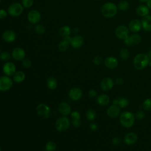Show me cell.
Returning a JSON list of instances; mask_svg holds the SVG:
<instances>
[{"label":"cell","mask_w":151,"mask_h":151,"mask_svg":"<svg viewBox=\"0 0 151 151\" xmlns=\"http://www.w3.org/2000/svg\"><path fill=\"white\" fill-rule=\"evenodd\" d=\"M118 11L117 6L110 2L104 3L101 8V13L106 18H112L116 15Z\"/></svg>","instance_id":"1"},{"label":"cell","mask_w":151,"mask_h":151,"mask_svg":"<svg viewBox=\"0 0 151 151\" xmlns=\"http://www.w3.org/2000/svg\"><path fill=\"white\" fill-rule=\"evenodd\" d=\"M150 59L147 55L145 54H138L133 59V65L137 70L145 68L149 64Z\"/></svg>","instance_id":"2"},{"label":"cell","mask_w":151,"mask_h":151,"mask_svg":"<svg viewBox=\"0 0 151 151\" xmlns=\"http://www.w3.org/2000/svg\"><path fill=\"white\" fill-rule=\"evenodd\" d=\"M134 116L130 111H124L120 116V124L126 128L131 127L134 122Z\"/></svg>","instance_id":"3"},{"label":"cell","mask_w":151,"mask_h":151,"mask_svg":"<svg viewBox=\"0 0 151 151\" xmlns=\"http://www.w3.org/2000/svg\"><path fill=\"white\" fill-rule=\"evenodd\" d=\"M71 125V122L67 116H61L55 123V127L57 131L63 132L67 130Z\"/></svg>","instance_id":"4"},{"label":"cell","mask_w":151,"mask_h":151,"mask_svg":"<svg viewBox=\"0 0 151 151\" xmlns=\"http://www.w3.org/2000/svg\"><path fill=\"white\" fill-rule=\"evenodd\" d=\"M24 7L19 2H13L9 5L8 8V14L12 17H17L22 14Z\"/></svg>","instance_id":"5"},{"label":"cell","mask_w":151,"mask_h":151,"mask_svg":"<svg viewBox=\"0 0 151 151\" xmlns=\"http://www.w3.org/2000/svg\"><path fill=\"white\" fill-rule=\"evenodd\" d=\"M13 84L12 79L8 76L4 75L0 77V91H6L11 89Z\"/></svg>","instance_id":"6"},{"label":"cell","mask_w":151,"mask_h":151,"mask_svg":"<svg viewBox=\"0 0 151 151\" xmlns=\"http://www.w3.org/2000/svg\"><path fill=\"white\" fill-rule=\"evenodd\" d=\"M36 111L37 114L44 119H47L50 116V108L45 103L38 104L36 107Z\"/></svg>","instance_id":"7"},{"label":"cell","mask_w":151,"mask_h":151,"mask_svg":"<svg viewBox=\"0 0 151 151\" xmlns=\"http://www.w3.org/2000/svg\"><path fill=\"white\" fill-rule=\"evenodd\" d=\"M2 71L6 76H12L17 71L16 65L12 62L6 61L2 66Z\"/></svg>","instance_id":"8"},{"label":"cell","mask_w":151,"mask_h":151,"mask_svg":"<svg viewBox=\"0 0 151 151\" xmlns=\"http://www.w3.org/2000/svg\"><path fill=\"white\" fill-rule=\"evenodd\" d=\"M41 18V13L36 9H32L27 14V19L29 22L32 24H38Z\"/></svg>","instance_id":"9"},{"label":"cell","mask_w":151,"mask_h":151,"mask_svg":"<svg viewBox=\"0 0 151 151\" xmlns=\"http://www.w3.org/2000/svg\"><path fill=\"white\" fill-rule=\"evenodd\" d=\"M115 34L118 38L124 40L129 36V29L124 25H119L116 28Z\"/></svg>","instance_id":"10"},{"label":"cell","mask_w":151,"mask_h":151,"mask_svg":"<svg viewBox=\"0 0 151 151\" xmlns=\"http://www.w3.org/2000/svg\"><path fill=\"white\" fill-rule=\"evenodd\" d=\"M142 41V37L137 34H133L124 40V44L127 46L139 44Z\"/></svg>","instance_id":"11"},{"label":"cell","mask_w":151,"mask_h":151,"mask_svg":"<svg viewBox=\"0 0 151 151\" xmlns=\"http://www.w3.org/2000/svg\"><path fill=\"white\" fill-rule=\"evenodd\" d=\"M11 55L15 60L21 61L25 58L26 53L23 48L21 47H16L12 50Z\"/></svg>","instance_id":"12"},{"label":"cell","mask_w":151,"mask_h":151,"mask_svg":"<svg viewBox=\"0 0 151 151\" xmlns=\"http://www.w3.org/2000/svg\"><path fill=\"white\" fill-rule=\"evenodd\" d=\"M83 96L82 90L78 87H73L68 91V97L73 101L79 100Z\"/></svg>","instance_id":"13"},{"label":"cell","mask_w":151,"mask_h":151,"mask_svg":"<svg viewBox=\"0 0 151 151\" xmlns=\"http://www.w3.org/2000/svg\"><path fill=\"white\" fill-rule=\"evenodd\" d=\"M2 38L6 42L10 43L15 41L17 38V34L14 31L8 29L2 33Z\"/></svg>","instance_id":"14"},{"label":"cell","mask_w":151,"mask_h":151,"mask_svg":"<svg viewBox=\"0 0 151 151\" xmlns=\"http://www.w3.org/2000/svg\"><path fill=\"white\" fill-rule=\"evenodd\" d=\"M84 44V38L80 35H77L71 37L70 45L74 49H78L82 47Z\"/></svg>","instance_id":"15"},{"label":"cell","mask_w":151,"mask_h":151,"mask_svg":"<svg viewBox=\"0 0 151 151\" xmlns=\"http://www.w3.org/2000/svg\"><path fill=\"white\" fill-rule=\"evenodd\" d=\"M58 110L62 116H67L70 114L72 110L70 104L65 102H62L58 106Z\"/></svg>","instance_id":"16"},{"label":"cell","mask_w":151,"mask_h":151,"mask_svg":"<svg viewBox=\"0 0 151 151\" xmlns=\"http://www.w3.org/2000/svg\"><path fill=\"white\" fill-rule=\"evenodd\" d=\"M71 40V36H67L63 38V40L59 42L58 45V50L61 52H64L67 51L70 45V42Z\"/></svg>","instance_id":"17"},{"label":"cell","mask_w":151,"mask_h":151,"mask_svg":"<svg viewBox=\"0 0 151 151\" xmlns=\"http://www.w3.org/2000/svg\"><path fill=\"white\" fill-rule=\"evenodd\" d=\"M114 85L113 80L110 77L104 78L100 83V87L103 91H109L111 90Z\"/></svg>","instance_id":"18"},{"label":"cell","mask_w":151,"mask_h":151,"mask_svg":"<svg viewBox=\"0 0 151 151\" xmlns=\"http://www.w3.org/2000/svg\"><path fill=\"white\" fill-rule=\"evenodd\" d=\"M120 112V107L118 105L113 104L110 106L107 110V114L109 117L111 118H116L118 117Z\"/></svg>","instance_id":"19"},{"label":"cell","mask_w":151,"mask_h":151,"mask_svg":"<svg viewBox=\"0 0 151 151\" xmlns=\"http://www.w3.org/2000/svg\"><path fill=\"white\" fill-rule=\"evenodd\" d=\"M142 28L141 21L139 19H134L132 20L129 24V29L133 32H137Z\"/></svg>","instance_id":"20"},{"label":"cell","mask_w":151,"mask_h":151,"mask_svg":"<svg viewBox=\"0 0 151 151\" xmlns=\"http://www.w3.org/2000/svg\"><path fill=\"white\" fill-rule=\"evenodd\" d=\"M137 140V135L134 132H130L126 134L124 137V142L127 145H132Z\"/></svg>","instance_id":"21"},{"label":"cell","mask_w":151,"mask_h":151,"mask_svg":"<svg viewBox=\"0 0 151 151\" xmlns=\"http://www.w3.org/2000/svg\"><path fill=\"white\" fill-rule=\"evenodd\" d=\"M104 65L108 68L113 69L117 66L118 60L114 57H113V56L108 57L104 60Z\"/></svg>","instance_id":"22"},{"label":"cell","mask_w":151,"mask_h":151,"mask_svg":"<svg viewBox=\"0 0 151 151\" xmlns=\"http://www.w3.org/2000/svg\"><path fill=\"white\" fill-rule=\"evenodd\" d=\"M142 27L146 31H151V16L146 15L143 17L142 21Z\"/></svg>","instance_id":"23"},{"label":"cell","mask_w":151,"mask_h":151,"mask_svg":"<svg viewBox=\"0 0 151 151\" xmlns=\"http://www.w3.org/2000/svg\"><path fill=\"white\" fill-rule=\"evenodd\" d=\"M25 79V74L22 71H16L15 73L12 76V80L15 83H20L23 82Z\"/></svg>","instance_id":"24"},{"label":"cell","mask_w":151,"mask_h":151,"mask_svg":"<svg viewBox=\"0 0 151 151\" xmlns=\"http://www.w3.org/2000/svg\"><path fill=\"white\" fill-rule=\"evenodd\" d=\"M96 101L97 104L100 106H106L109 103L110 98L108 95L106 94H101L97 96Z\"/></svg>","instance_id":"25"},{"label":"cell","mask_w":151,"mask_h":151,"mask_svg":"<svg viewBox=\"0 0 151 151\" xmlns=\"http://www.w3.org/2000/svg\"><path fill=\"white\" fill-rule=\"evenodd\" d=\"M136 13L141 17H145L148 15L149 12V8L145 5H140L136 9Z\"/></svg>","instance_id":"26"},{"label":"cell","mask_w":151,"mask_h":151,"mask_svg":"<svg viewBox=\"0 0 151 151\" xmlns=\"http://www.w3.org/2000/svg\"><path fill=\"white\" fill-rule=\"evenodd\" d=\"M71 33V29L68 25H64L61 27L58 31L59 35L63 38L67 36H70Z\"/></svg>","instance_id":"27"},{"label":"cell","mask_w":151,"mask_h":151,"mask_svg":"<svg viewBox=\"0 0 151 151\" xmlns=\"http://www.w3.org/2000/svg\"><path fill=\"white\" fill-rule=\"evenodd\" d=\"M47 86L50 90H55L58 86L57 80L54 77H49L47 80Z\"/></svg>","instance_id":"28"},{"label":"cell","mask_w":151,"mask_h":151,"mask_svg":"<svg viewBox=\"0 0 151 151\" xmlns=\"http://www.w3.org/2000/svg\"><path fill=\"white\" fill-rule=\"evenodd\" d=\"M86 117L88 120L90 122L93 121L96 118V113L95 110L92 109H88L86 112Z\"/></svg>","instance_id":"29"},{"label":"cell","mask_w":151,"mask_h":151,"mask_svg":"<svg viewBox=\"0 0 151 151\" xmlns=\"http://www.w3.org/2000/svg\"><path fill=\"white\" fill-rule=\"evenodd\" d=\"M129 51L126 48H122L120 51V57L122 60H126L129 57Z\"/></svg>","instance_id":"30"},{"label":"cell","mask_w":151,"mask_h":151,"mask_svg":"<svg viewBox=\"0 0 151 151\" xmlns=\"http://www.w3.org/2000/svg\"><path fill=\"white\" fill-rule=\"evenodd\" d=\"M117 8L120 11H126L129 8V2L126 0H122L120 1L117 5Z\"/></svg>","instance_id":"31"},{"label":"cell","mask_w":151,"mask_h":151,"mask_svg":"<svg viewBox=\"0 0 151 151\" xmlns=\"http://www.w3.org/2000/svg\"><path fill=\"white\" fill-rule=\"evenodd\" d=\"M57 148V145L53 141H48L45 146V149L46 151H55Z\"/></svg>","instance_id":"32"},{"label":"cell","mask_w":151,"mask_h":151,"mask_svg":"<svg viewBox=\"0 0 151 151\" xmlns=\"http://www.w3.org/2000/svg\"><path fill=\"white\" fill-rule=\"evenodd\" d=\"M11 56L12 55L10 54V53L6 51H1L0 52V60L2 61H8L11 59Z\"/></svg>","instance_id":"33"},{"label":"cell","mask_w":151,"mask_h":151,"mask_svg":"<svg viewBox=\"0 0 151 151\" xmlns=\"http://www.w3.org/2000/svg\"><path fill=\"white\" fill-rule=\"evenodd\" d=\"M45 31H46V29L45 26H44L42 24H38L35 27V31L38 34L42 35L45 32Z\"/></svg>","instance_id":"34"},{"label":"cell","mask_w":151,"mask_h":151,"mask_svg":"<svg viewBox=\"0 0 151 151\" xmlns=\"http://www.w3.org/2000/svg\"><path fill=\"white\" fill-rule=\"evenodd\" d=\"M142 107L145 110H151V98H147L144 100L142 104Z\"/></svg>","instance_id":"35"},{"label":"cell","mask_w":151,"mask_h":151,"mask_svg":"<svg viewBox=\"0 0 151 151\" xmlns=\"http://www.w3.org/2000/svg\"><path fill=\"white\" fill-rule=\"evenodd\" d=\"M119 99V103H118V106L120 107V108H124L126 107L128 104H129V101L127 99L124 98V97H122Z\"/></svg>","instance_id":"36"},{"label":"cell","mask_w":151,"mask_h":151,"mask_svg":"<svg viewBox=\"0 0 151 151\" xmlns=\"http://www.w3.org/2000/svg\"><path fill=\"white\" fill-rule=\"evenodd\" d=\"M34 4V0H22V5L25 8H31Z\"/></svg>","instance_id":"37"},{"label":"cell","mask_w":151,"mask_h":151,"mask_svg":"<svg viewBox=\"0 0 151 151\" xmlns=\"http://www.w3.org/2000/svg\"><path fill=\"white\" fill-rule=\"evenodd\" d=\"M22 64L24 67L26 68H29L31 67L32 65V62L31 60H29L28 58H25L22 60Z\"/></svg>","instance_id":"38"},{"label":"cell","mask_w":151,"mask_h":151,"mask_svg":"<svg viewBox=\"0 0 151 151\" xmlns=\"http://www.w3.org/2000/svg\"><path fill=\"white\" fill-rule=\"evenodd\" d=\"M70 115L72 120H80L81 115L78 111H76V110L72 111Z\"/></svg>","instance_id":"39"},{"label":"cell","mask_w":151,"mask_h":151,"mask_svg":"<svg viewBox=\"0 0 151 151\" xmlns=\"http://www.w3.org/2000/svg\"><path fill=\"white\" fill-rule=\"evenodd\" d=\"M102 61H103V58H101V57L99 55L95 56L93 59V63L96 65H99L101 64Z\"/></svg>","instance_id":"40"},{"label":"cell","mask_w":151,"mask_h":151,"mask_svg":"<svg viewBox=\"0 0 151 151\" xmlns=\"http://www.w3.org/2000/svg\"><path fill=\"white\" fill-rule=\"evenodd\" d=\"M8 12L5 9H0V19H5L8 15Z\"/></svg>","instance_id":"41"},{"label":"cell","mask_w":151,"mask_h":151,"mask_svg":"<svg viewBox=\"0 0 151 151\" xmlns=\"http://www.w3.org/2000/svg\"><path fill=\"white\" fill-rule=\"evenodd\" d=\"M136 117L139 119H142L145 117V113L142 111V110H138L136 113Z\"/></svg>","instance_id":"42"},{"label":"cell","mask_w":151,"mask_h":151,"mask_svg":"<svg viewBox=\"0 0 151 151\" xmlns=\"http://www.w3.org/2000/svg\"><path fill=\"white\" fill-rule=\"evenodd\" d=\"M71 123L74 127H79L81 125V122L80 120H72Z\"/></svg>","instance_id":"43"},{"label":"cell","mask_w":151,"mask_h":151,"mask_svg":"<svg viewBox=\"0 0 151 151\" xmlns=\"http://www.w3.org/2000/svg\"><path fill=\"white\" fill-rule=\"evenodd\" d=\"M97 94V93L96 90H95L94 89H91L88 92V96L90 98H94V97H96Z\"/></svg>","instance_id":"44"},{"label":"cell","mask_w":151,"mask_h":151,"mask_svg":"<svg viewBox=\"0 0 151 151\" xmlns=\"http://www.w3.org/2000/svg\"><path fill=\"white\" fill-rule=\"evenodd\" d=\"M112 143L114 145H119L121 143V139L120 137H114L112 140Z\"/></svg>","instance_id":"45"},{"label":"cell","mask_w":151,"mask_h":151,"mask_svg":"<svg viewBox=\"0 0 151 151\" xmlns=\"http://www.w3.org/2000/svg\"><path fill=\"white\" fill-rule=\"evenodd\" d=\"M89 127H90V130H91V131H96V130H97V129H98V126H97V124H96V123H91V124H90V126H89Z\"/></svg>","instance_id":"46"},{"label":"cell","mask_w":151,"mask_h":151,"mask_svg":"<svg viewBox=\"0 0 151 151\" xmlns=\"http://www.w3.org/2000/svg\"><path fill=\"white\" fill-rule=\"evenodd\" d=\"M115 83L116 84H118V85H121L123 83V80L121 78H117L116 81H115Z\"/></svg>","instance_id":"47"},{"label":"cell","mask_w":151,"mask_h":151,"mask_svg":"<svg viewBox=\"0 0 151 151\" xmlns=\"http://www.w3.org/2000/svg\"><path fill=\"white\" fill-rule=\"evenodd\" d=\"M146 3H147V6L149 9H151V0H148Z\"/></svg>","instance_id":"48"},{"label":"cell","mask_w":151,"mask_h":151,"mask_svg":"<svg viewBox=\"0 0 151 151\" xmlns=\"http://www.w3.org/2000/svg\"><path fill=\"white\" fill-rule=\"evenodd\" d=\"M118 103H119V99H115L113 100V104H115V105H118Z\"/></svg>","instance_id":"49"},{"label":"cell","mask_w":151,"mask_h":151,"mask_svg":"<svg viewBox=\"0 0 151 151\" xmlns=\"http://www.w3.org/2000/svg\"><path fill=\"white\" fill-rule=\"evenodd\" d=\"M147 56L149 57V59H150V60H151V49L149 50V52H148V55H147Z\"/></svg>","instance_id":"50"},{"label":"cell","mask_w":151,"mask_h":151,"mask_svg":"<svg viewBox=\"0 0 151 151\" xmlns=\"http://www.w3.org/2000/svg\"><path fill=\"white\" fill-rule=\"evenodd\" d=\"M140 2H143V3H145V2H147L148 0H139Z\"/></svg>","instance_id":"51"},{"label":"cell","mask_w":151,"mask_h":151,"mask_svg":"<svg viewBox=\"0 0 151 151\" xmlns=\"http://www.w3.org/2000/svg\"><path fill=\"white\" fill-rule=\"evenodd\" d=\"M149 65H150V66H151V60H150V61H149Z\"/></svg>","instance_id":"52"},{"label":"cell","mask_w":151,"mask_h":151,"mask_svg":"<svg viewBox=\"0 0 151 151\" xmlns=\"http://www.w3.org/2000/svg\"><path fill=\"white\" fill-rule=\"evenodd\" d=\"M1 52V45H0V52Z\"/></svg>","instance_id":"53"},{"label":"cell","mask_w":151,"mask_h":151,"mask_svg":"<svg viewBox=\"0 0 151 151\" xmlns=\"http://www.w3.org/2000/svg\"><path fill=\"white\" fill-rule=\"evenodd\" d=\"M1 2H2V0H0V4L1 3Z\"/></svg>","instance_id":"54"},{"label":"cell","mask_w":151,"mask_h":151,"mask_svg":"<svg viewBox=\"0 0 151 151\" xmlns=\"http://www.w3.org/2000/svg\"><path fill=\"white\" fill-rule=\"evenodd\" d=\"M0 151H1V146H0Z\"/></svg>","instance_id":"55"},{"label":"cell","mask_w":151,"mask_h":151,"mask_svg":"<svg viewBox=\"0 0 151 151\" xmlns=\"http://www.w3.org/2000/svg\"><path fill=\"white\" fill-rule=\"evenodd\" d=\"M95 1H100V0H95Z\"/></svg>","instance_id":"56"}]
</instances>
